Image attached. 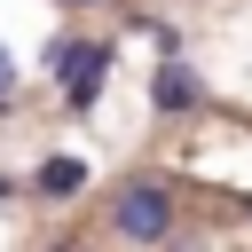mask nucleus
I'll list each match as a JSON object with an SVG mask.
<instances>
[{"instance_id": "nucleus-4", "label": "nucleus", "mask_w": 252, "mask_h": 252, "mask_svg": "<svg viewBox=\"0 0 252 252\" xmlns=\"http://www.w3.org/2000/svg\"><path fill=\"white\" fill-rule=\"evenodd\" d=\"M32 189H39V197H71V189H87V165H79V158H47V165L32 173Z\"/></svg>"}, {"instance_id": "nucleus-6", "label": "nucleus", "mask_w": 252, "mask_h": 252, "mask_svg": "<svg viewBox=\"0 0 252 252\" xmlns=\"http://www.w3.org/2000/svg\"><path fill=\"white\" fill-rule=\"evenodd\" d=\"M173 252H197V244H173Z\"/></svg>"}, {"instance_id": "nucleus-7", "label": "nucleus", "mask_w": 252, "mask_h": 252, "mask_svg": "<svg viewBox=\"0 0 252 252\" xmlns=\"http://www.w3.org/2000/svg\"><path fill=\"white\" fill-rule=\"evenodd\" d=\"M244 213H252V197H244Z\"/></svg>"}, {"instance_id": "nucleus-5", "label": "nucleus", "mask_w": 252, "mask_h": 252, "mask_svg": "<svg viewBox=\"0 0 252 252\" xmlns=\"http://www.w3.org/2000/svg\"><path fill=\"white\" fill-rule=\"evenodd\" d=\"M8 189H16V181H8V173H0V197H8Z\"/></svg>"}, {"instance_id": "nucleus-1", "label": "nucleus", "mask_w": 252, "mask_h": 252, "mask_svg": "<svg viewBox=\"0 0 252 252\" xmlns=\"http://www.w3.org/2000/svg\"><path fill=\"white\" fill-rule=\"evenodd\" d=\"M110 220H118V236H134V244H158V236L173 228V197H165L158 181H126L118 205H110Z\"/></svg>"}, {"instance_id": "nucleus-3", "label": "nucleus", "mask_w": 252, "mask_h": 252, "mask_svg": "<svg viewBox=\"0 0 252 252\" xmlns=\"http://www.w3.org/2000/svg\"><path fill=\"white\" fill-rule=\"evenodd\" d=\"M150 102H158V110H189V102H197V71H189V63H158Z\"/></svg>"}, {"instance_id": "nucleus-2", "label": "nucleus", "mask_w": 252, "mask_h": 252, "mask_svg": "<svg viewBox=\"0 0 252 252\" xmlns=\"http://www.w3.org/2000/svg\"><path fill=\"white\" fill-rule=\"evenodd\" d=\"M55 79H63V94H71V110H87L94 94H102V79H110V47H55Z\"/></svg>"}]
</instances>
